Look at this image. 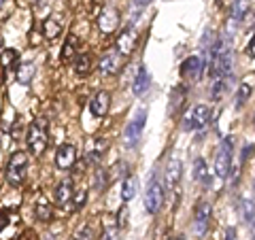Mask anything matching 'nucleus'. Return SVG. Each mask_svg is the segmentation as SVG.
Listing matches in <instances>:
<instances>
[{
    "instance_id": "f257e3e1",
    "label": "nucleus",
    "mask_w": 255,
    "mask_h": 240,
    "mask_svg": "<svg viewBox=\"0 0 255 240\" xmlns=\"http://www.w3.org/2000/svg\"><path fill=\"white\" fill-rule=\"evenodd\" d=\"M49 145V132H47L45 119H36L28 127V149L32 155H43Z\"/></svg>"
},
{
    "instance_id": "f03ea898",
    "label": "nucleus",
    "mask_w": 255,
    "mask_h": 240,
    "mask_svg": "<svg viewBox=\"0 0 255 240\" xmlns=\"http://www.w3.org/2000/svg\"><path fill=\"white\" fill-rule=\"evenodd\" d=\"M28 172V155L23 151H15L9 157V164H6V181L11 185H21L23 179H26Z\"/></svg>"
},
{
    "instance_id": "7ed1b4c3",
    "label": "nucleus",
    "mask_w": 255,
    "mask_h": 240,
    "mask_svg": "<svg viewBox=\"0 0 255 240\" xmlns=\"http://www.w3.org/2000/svg\"><path fill=\"white\" fill-rule=\"evenodd\" d=\"M230 168H232V140L226 138L221 142V147L217 151V159H215V172H217V177L226 179Z\"/></svg>"
},
{
    "instance_id": "20e7f679",
    "label": "nucleus",
    "mask_w": 255,
    "mask_h": 240,
    "mask_svg": "<svg viewBox=\"0 0 255 240\" xmlns=\"http://www.w3.org/2000/svg\"><path fill=\"white\" fill-rule=\"evenodd\" d=\"M211 121V109L206 105H196L185 117V127L187 130H202Z\"/></svg>"
},
{
    "instance_id": "39448f33",
    "label": "nucleus",
    "mask_w": 255,
    "mask_h": 240,
    "mask_svg": "<svg viewBox=\"0 0 255 240\" xmlns=\"http://www.w3.org/2000/svg\"><path fill=\"white\" fill-rule=\"evenodd\" d=\"M164 202V187H162V181L157 177L151 179L149 183V189H147V196H145V206H147V213L155 215L159 211V206Z\"/></svg>"
},
{
    "instance_id": "423d86ee",
    "label": "nucleus",
    "mask_w": 255,
    "mask_h": 240,
    "mask_svg": "<svg viewBox=\"0 0 255 240\" xmlns=\"http://www.w3.org/2000/svg\"><path fill=\"white\" fill-rule=\"evenodd\" d=\"M145 123H147V111H145V109H140L138 113L134 115L132 121L128 123V130H126V142H128L130 147L138 142L142 130H145Z\"/></svg>"
},
{
    "instance_id": "0eeeda50",
    "label": "nucleus",
    "mask_w": 255,
    "mask_h": 240,
    "mask_svg": "<svg viewBox=\"0 0 255 240\" xmlns=\"http://www.w3.org/2000/svg\"><path fill=\"white\" fill-rule=\"evenodd\" d=\"M77 162V147L66 142V145H60L58 151H55V166L60 168V170H68V168H73Z\"/></svg>"
},
{
    "instance_id": "6e6552de",
    "label": "nucleus",
    "mask_w": 255,
    "mask_h": 240,
    "mask_svg": "<svg viewBox=\"0 0 255 240\" xmlns=\"http://www.w3.org/2000/svg\"><path fill=\"white\" fill-rule=\"evenodd\" d=\"M138 36H136V30L134 26H128L122 30V34L117 36V43H115V49L122 53V55H130L134 51V45H136Z\"/></svg>"
},
{
    "instance_id": "1a4fd4ad",
    "label": "nucleus",
    "mask_w": 255,
    "mask_h": 240,
    "mask_svg": "<svg viewBox=\"0 0 255 240\" xmlns=\"http://www.w3.org/2000/svg\"><path fill=\"white\" fill-rule=\"evenodd\" d=\"M117 26H119V13H117V9H113V6H105L102 13L98 15V30L102 32V34H111V32H113Z\"/></svg>"
},
{
    "instance_id": "9d476101",
    "label": "nucleus",
    "mask_w": 255,
    "mask_h": 240,
    "mask_svg": "<svg viewBox=\"0 0 255 240\" xmlns=\"http://www.w3.org/2000/svg\"><path fill=\"white\" fill-rule=\"evenodd\" d=\"M202 70H204V64L198 55H191V58H187L181 64V75L185 79H189V81H198L202 75Z\"/></svg>"
},
{
    "instance_id": "9b49d317",
    "label": "nucleus",
    "mask_w": 255,
    "mask_h": 240,
    "mask_svg": "<svg viewBox=\"0 0 255 240\" xmlns=\"http://www.w3.org/2000/svg\"><path fill=\"white\" fill-rule=\"evenodd\" d=\"M211 215H213V211H211V204L209 202H202L196 206V232L198 234H206V230H209V223H211Z\"/></svg>"
},
{
    "instance_id": "f8f14e48",
    "label": "nucleus",
    "mask_w": 255,
    "mask_h": 240,
    "mask_svg": "<svg viewBox=\"0 0 255 240\" xmlns=\"http://www.w3.org/2000/svg\"><path fill=\"white\" fill-rule=\"evenodd\" d=\"M100 70L105 75L119 73V70H122V53H119L117 49L105 53V55H102V60H100Z\"/></svg>"
},
{
    "instance_id": "ddd939ff",
    "label": "nucleus",
    "mask_w": 255,
    "mask_h": 240,
    "mask_svg": "<svg viewBox=\"0 0 255 240\" xmlns=\"http://www.w3.org/2000/svg\"><path fill=\"white\" fill-rule=\"evenodd\" d=\"M90 109H92V115H96V117H105L107 113H109V109H111V94L109 92H98L94 96V100H92V105H90Z\"/></svg>"
},
{
    "instance_id": "4468645a",
    "label": "nucleus",
    "mask_w": 255,
    "mask_h": 240,
    "mask_svg": "<svg viewBox=\"0 0 255 240\" xmlns=\"http://www.w3.org/2000/svg\"><path fill=\"white\" fill-rule=\"evenodd\" d=\"M181 170H183V164L179 157H172L168 162V168H166V185H168L170 191H174V187L179 185L181 181Z\"/></svg>"
},
{
    "instance_id": "2eb2a0df",
    "label": "nucleus",
    "mask_w": 255,
    "mask_h": 240,
    "mask_svg": "<svg viewBox=\"0 0 255 240\" xmlns=\"http://www.w3.org/2000/svg\"><path fill=\"white\" fill-rule=\"evenodd\" d=\"M70 198H73V181L66 179L55 185V202L58 206H68Z\"/></svg>"
},
{
    "instance_id": "dca6fc26",
    "label": "nucleus",
    "mask_w": 255,
    "mask_h": 240,
    "mask_svg": "<svg viewBox=\"0 0 255 240\" xmlns=\"http://www.w3.org/2000/svg\"><path fill=\"white\" fill-rule=\"evenodd\" d=\"M43 34H45V38H49V41L58 38L62 34V21L58 17H47L43 21Z\"/></svg>"
},
{
    "instance_id": "f3484780",
    "label": "nucleus",
    "mask_w": 255,
    "mask_h": 240,
    "mask_svg": "<svg viewBox=\"0 0 255 240\" xmlns=\"http://www.w3.org/2000/svg\"><path fill=\"white\" fill-rule=\"evenodd\" d=\"M34 211H36V219H41L43 223H47V221L53 219V209H51V204L47 202L45 198H38V200H36Z\"/></svg>"
},
{
    "instance_id": "a211bd4d",
    "label": "nucleus",
    "mask_w": 255,
    "mask_h": 240,
    "mask_svg": "<svg viewBox=\"0 0 255 240\" xmlns=\"http://www.w3.org/2000/svg\"><path fill=\"white\" fill-rule=\"evenodd\" d=\"M149 81H151V79H149V73H147V68L142 66V68L138 70L136 79H134V87H132L134 94H136V96H142V94H145V92L149 90Z\"/></svg>"
},
{
    "instance_id": "6ab92c4d",
    "label": "nucleus",
    "mask_w": 255,
    "mask_h": 240,
    "mask_svg": "<svg viewBox=\"0 0 255 240\" xmlns=\"http://www.w3.org/2000/svg\"><path fill=\"white\" fill-rule=\"evenodd\" d=\"M194 179L204 183V185H209L211 183V174H209V168H206V162L202 157H198L194 162Z\"/></svg>"
},
{
    "instance_id": "aec40b11",
    "label": "nucleus",
    "mask_w": 255,
    "mask_h": 240,
    "mask_svg": "<svg viewBox=\"0 0 255 240\" xmlns=\"http://www.w3.org/2000/svg\"><path fill=\"white\" fill-rule=\"evenodd\" d=\"M136 189H138L136 177H126L124 179V187H122V200L124 202H130V200L136 196Z\"/></svg>"
},
{
    "instance_id": "412c9836",
    "label": "nucleus",
    "mask_w": 255,
    "mask_h": 240,
    "mask_svg": "<svg viewBox=\"0 0 255 240\" xmlns=\"http://www.w3.org/2000/svg\"><path fill=\"white\" fill-rule=\"evenodd\" d=\"M0 62H2V66L6 70H13V68H19L17 62H19V53L15 49H2V53H0Z\"/></svg>"
},
{
    "instance_id": "4be33fe9",
    "label": "nucleus",
    "mask_w": 255,
    "mask_h": 240,
    "mask_svg": "<svg viewBox=\"0 0 255 240\" xmlns=\"http://www.w3.org/2000/svg\"><path fill=\"white\" fill-rule=\"evenodd\" d=\"M90 68H92V58H90V53H81V55H77V62H75V73L83 77V75L90 73Z\"/></svg>"
},
{
    "instance_id": "5701e85b",
    "label": "nucleus",
    "mask_w": 255,
    "mask_h": 240,
    "mask_svg": "<svg viewBox=\"0 0 255 240\" xmlns=\"http://www.w3.org/2000/svg\"><path fill=\"white\" fill-rule=\"evenodd\" d=\"M247 11H249V0H236V2L232 4V19L234 21H241Z\"/></svg>"
},
{
    "instance_id": "b1692460",
    "label": "nucleus",
    "mask_w": 255,
    "mask_h": 240,
    "mask_svg": "<svg viewBox=\"0 0 255 240\" xmlns=\"http://www.w3.org/2000/svg\"><path fill=\"white\" fill-rule=\"evenodd\" d=\"M34 77V64H21L17 68V81L19 83H30Z\"/></svg>"
},
{
    "instance_id": "393cba45",
    "label": "nucleus",
    "mask_w": 255,
    "mask_h": 240,
    "mask_svg": "<svg viewBox=\"0 0 255 240\" xmlns=\"http://www.w3.org/2000/svg\"><path fill=\"white\" fill-rule=\"evenodd\" d=\"M241 215H243V219H245L247 223H251V221L255 219V204L251 202V200H245V202H243Z\"/></svg>"
},
{
    "instance_id": "a878e982",
    "label": "nucleus",
    "mask_w": 255,
    "mask_h": 240,
    "mask_svg": "<svg viewBox=\"0 0 255 240\" xmlns=\"http://www.w3.org/2000/svg\"><path fill=\"white\" fill-rule=\"evenodd\" d=\"M251 96V85L249 83H243L241 87H238V96H236V107H243L247 100H249Z\"/></svg>"
},
{
    "instance_id": "bb28decb",
    "label": "nucleus",
    "mask_w": 255,
    "mask_h": 240,
    "mask_svg": "<svg viewBox=\"0 0 255 240\" xmlns=\"http://www.w3.org/2000/svg\"><path fill=\"white\" fill-rule=\"evenodd\" d=\"M73 55H75V38L70 36L66 41V45H64V49H62V60L70 62V60H73Z\"/></svg>"
},
{
    "instance_id": "cd10ccee",
    "label": "nucleus",
    "mask_w": 255,
    "mask_h": 240,
    "mask_svg": "<svg viewBox=\"0 0 255 240\" xmlns=\"http://www.w3.org/2000/svg\"><path fill=\"white\" fill-rule=\"evenodd\" d=\"M85 198H87V189L79 187L77 194H75V204H77V209H81V206L85 204Z\"/></svg>"
},
{
    "instance_id": "c85d7f7f",
    "label": "nucleus",
    "mask_w": 255,
    "mask_h": 240,
    "mask_svg": "<svg viewBox=\"0 0 255 240\" xmlns=\"http://www.w3.org/2000/svg\"><path fill=\"white\" fill-rule=\"evenodd\" d=\"M100 159H102V149H94V151L87 153V162L90 164H98Z\"/></svg>"
},
{
    "instance_id": "c756f323",
    "label": "nucleus",
    "mask_w": 255,
    "mask_h": 240,
    "mask_svg": "<svg viewBox=\"0 0 255 240\" xmlns=\"http://www.w3.org/2000/svg\"><path fill=\"white\" fill-rule=\"evenodd\" d=\"M17 240H36V234H34L32 230H26V232H23V234H21Z\"/></svg>"
},
{
    "instance_id": "7c9ffc66",
    "label": "nucleus",
    "mask_w": 255,
    "mask_h": 240,
    "mask_svg": "<svg viewBox=\"0 0 255 240\" xmlns=\"http://www.w3.org/2000/svg\"><path fill=\"white\" fill-rule=\"evenodd\" d=\"M247 53L251 55V58H255V36L251 38V43H249V47H247Z\"/></svg>"
},
{
    "instance_id": "2f4dec72",
    "label": "nucleus",
    "mask_w": 255,
    "mask_h": 240,
    "mask_svg": "<svg viewBox=\"0 0 255 240\" xmlns=\"http://www.w3.org/2000/svg\"><path fill=\"white\" fill-rule=\"evenodd\" d=\"M253 151H255V147H253V145H249V147H245V149H243V159H247V157H251V153H253Z\"/></svg>"
},
{
    "instance_id": "473e14b6",
    "label": "nucleus",
    "mask_w": 255,
    "mask_h": 240,
    "mask_svg": "<svg viewBox=\"0 0 255 240\" xmlns=\"http://www.w3.org/2000/svg\"><path fill=\"white\" fill-rule=\"evenodd\" d=\"M119 228H124L126 226V209H122V213H119Z\"/></svg>"
},
{
    "instance_id": "72a5a7b5",
    "label": "nucleus",
    "mask_w": 255,
    "mask_h": 240,
    "mask_svg": "<svg viewBox=\"0 0 255 240\" xmlns=\"http://www.w3.org/2000/svg\"><path fill=\"white\" fill-rule=\"evenodd\" d=\"M151 2V0H134V6H136V9H142V6H147Z\"/></svg>"
},
{
    "instance_id": "f704fd0d",
    "label": "nucleus",
    "mask_w": 255,
    "mask_h": 240,
    "mask_svg": "<svg viewBox=\"0 0 255 240\" xmlns=\"http://www.w3.org/2000/svg\"><path fill=\"white\" fill-rule=\"evenodd\" d=\"M226 240H236V230H228Z\"/></svg>"
},
{
    "instance_id": "c9c22d12",
    "label": "nucleus",
    "mask_w": 255,
    "mask_h": 240,
    "mask_svg": "<svg viewBox=\"0 0 255 240\" xmlns=\"http://www.w3.org/2000/svg\"><path fill=\"white\" fill-rule=\"evenodd\" d=\"M17 2L26 6V4H34V2H38V0H17Z\"/></svg>"
},
{
    "instance_id": "e433bc0d",
    "label": "nucleus",
    "mask_w": 255,
    "mask_h": 240,
    "mask_svg": "<svg viewBox=\"0 0 255 240\" xmlns=\"http://www.w3.org/2000/svg\"><path fill=\"white\" fill-rule=\"evenodd\" d=\"M105 240H115V232H107V234H105Z\"/></svg>"
},
{
    "instance_id": "4c0bfd02",
    "label": "nucleus",
    "mask_w": 255,
    "mask_h": 240,
    "mask_svg": "<svg viewBox=\"0 0 255 240\" xmlns=\"http://www.w3.org/2000/svg\"><path fill=\"white\" fill-rule=\"evenodd\" d=\"M251 236H253V240H255V221L251 223Z\"/></svg>"
},
{
    "instance_id": "58836bf2",
    "label": "nucleus",
    "mask_w": 255,
    "mask_h": 240,
    "mask_svg": "<svg viewBox=\"0 0 255 240\" xmlns=\"http://www.w3.org/2000/svg\"><path fill=\"white\" fill-rule=\"evenodd\" d=\"M70 240H81V236H79V232H77L75 236H70Z\"/></svg>"
},
{
    "instance_id": "ea45409f",
    "label": "nucleus",
    "mask_w": 255,
    "mask_h": 240,
    "mask_svg": "<svg viewBox=\"0 0 255 240\" xmlns=\"http://www.w3.org/2000/svg\"><path fill=\"white\" fill-rule=\"evenodd\" d=\"M215 2H217V4H221V2H223V0H215Z\"/></svg>"
}]
</instances>
